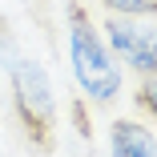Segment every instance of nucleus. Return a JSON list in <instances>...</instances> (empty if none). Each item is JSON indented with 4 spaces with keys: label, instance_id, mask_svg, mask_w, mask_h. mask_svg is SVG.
<instances>
[{
    "label": "nucleus",
    "instance_id": "obj_7",
    "mask_svg": "<svg viewBox=\"0 0 157 157\" xmlns=\"http://www.w3.org/2000/svg\"><path fill=\"white\" fill-rule=\"evenodd\" d=\"M73 117H77V133H81V137H93V125L85 121V97L73 101Z\"/></svg>",
    "mask_w": 157,
    "mask_h": 157
},
{
    "label": "nucleus",
    "instance_id": "obj_3",
    "mask_svg": "<svg viewBox=\"0 0 157 157\" xmlns=\"http://www.w3.org/2000/svg\"><path fill=\"white\" fill-rule=\"evenodd\" d=\"M101 36H105V44L113 48V56L125 60L137 77L157 73V20L109 12V20L101 24Z\"/></svg>",
    "mask_w": 157,
    "mask_h": 157
},
{
    "label": "nucleus",
    "instance_id": "obj_1",
    "mask_svg": "<svg viewBox=\"0 0 157 157\" xmlns=\"http://www.w3.org/2000/svg\"><path fill=\"white\" fill-rule=\"evenodd\" d=\"M0 69L8 77L12 113L20 121L24 141L36 153H52L56 149V97H52V81H48L40 60H33L20 48L16 28L8 24V16H0Z\"/></svg>",
    "mask_w": 157,
    "mask_h": 157
},
{
    "label": "nucleus",
    "instance_id": "obj_2",
    "mask_svg": "<svg viewBox=\"0 0 157 157\" xmlns=\"http://www.w3.org/2000/svg\"><path fill=\"white\" fill-rule=\"evenodd\" d=\"M65 16H69V60H73V77H77L81 97L93 105H113L125 85V73L117 65L113 48L105 44L101 28L93 24V16L81 0H69Z\"/></svg>",
    "mask_w": 157,
    "mask_h": 157
},
{
    "label": "nucleus",
    "instance_id": "obj_6",
    "mask_svg": "<svg viewBox=\"0 0 157 157\" xmlns=\"http://www.w3.org/2000/svg\"><path fill=\"white\" fill-rule=\"evenodd\" d=\"M109 12H125V16H157V0H101Z\"/></svg>",
    "mask_w": 157,
    "mask_h": 157
},
{
    "label": "nucleus",
    "instance_id": "obj_4",
    "mask_svg": "<svg viewBox=\"0 0 157 157\" xmlns=\"http://www.w3.org/2000/svg\"><path fill=\"white\" fill-rule=\"evenodd\" d=\"M109 153L113 157H157V137L149 125L133 117H117L109 125Z\"/></svg>",
    "mask_w": 157,
    "mask_h": 157
},
{
    "label": "nucleus",
    "instance_id": "obj_5",
    "mask_svg": "<svg viewBox=\"0 0 157 157\" xmlns=\"http://www.w3.org/2000/svg\"><path fill=\"white\" fill-rule=\"evenodd\" d=\"M133 101H137L141 113H149V117L157 121V73L141 77V85H137V93H133Z\"/></svg>",
    "mask_w": 157,
    "mask_h": 157
}]
</instances>
